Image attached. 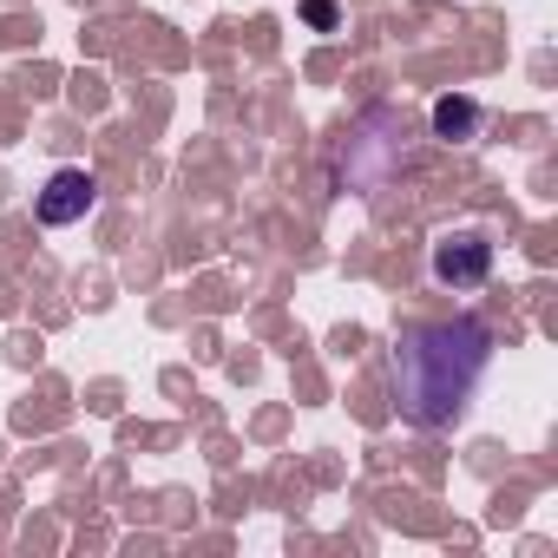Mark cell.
Instances as JSON below:
<instances>
[{
    "mask_svg": "<svg viewBox=\"0 0 558 558\" xmlns=\"http://www.w3.org/2000/svg\"><path fill=\"white\" fill-rule=\"evenodd\" d=\"M34 210H40V223H47V230H66V223H80V217H93V210H99V178H93V171H80V165H66V171H53V178H47V191L34 197Z\"/></svg>",
    "mask_w": 558,
    "mask_h": 558,
    "instance_id": "3957f363",
    "label": "cell"
},
{
    "mask_svg": "<svg viewBox=\"0 0 558 558\" xmlns=\"http://www.w3.org/2000/svg\"><path fill=\"white\" fill-rule=\"evenodd\" d=\"M480 132V99H466V93H447V99H434V138H447V145H466Z\"/></svg>",
    "mask_w": 558,
    "mask_h": 558,
    "instance_id": "277c9868",
    "label": "cell"
},
{
    "mask_svg": "<svg viewBox=\"0 0 558 558\" xmlns=\"http://www.w3.org/2000/svg\"><path fill=\"white\" fill-rule=\"evenodd\" d=\"M303 21H310L316 34H329V27H336V0H303Z\"/></svg>",
    "mask_w": 558,
    "mask_h": 558,
    "instance_id": "5b68a950",
    "label": "cell"
},
{
    "mask_svg": "<svg viewBox=\"0 0 558 558\" xmlns=\"http://www.w3.org/2000/svg\"><path fill=\"white\" fill-rule=\"evenodd\" d=\"M493 368V329L480 316L421 323L395 342V408L414 427H453Z\"/></svg>",
    "mask_w": 558,
    "mask_h": 558,
    "instance_id": "6da1fadb",
    "label": "cell"
},
{
    "mask_svg": "<svg viewBox=\"0 0 558 558\" xmlns=\"http://www.w3.org/2000/svg\"><path fill=\"white\" fill-rule=\"evenodd\" d=\"M427 269H434L440 290H480L493 276V236L486 230H447V236H434Z\"/></svg>",
    "mask_w": 558,
    "mask_h": 558,
    "instance_id": "7a4b0ae2",
    "label": "cell"
}]
</instances>
